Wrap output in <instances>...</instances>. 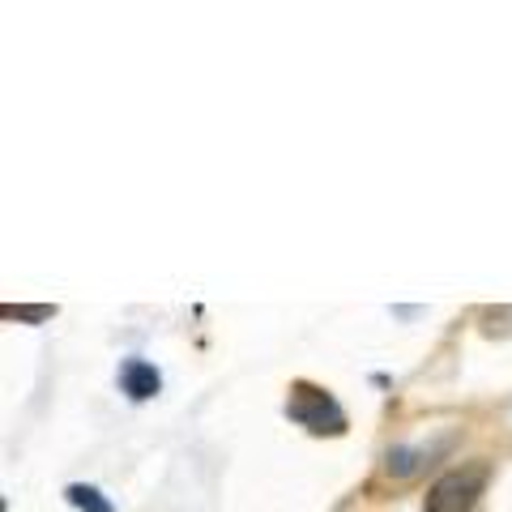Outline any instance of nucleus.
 I'll list each match as a JSON object with an SVG mask.
<instances>
[{"instance_id":"1","label":"nucleus","mask_w":512,"mask_h":512,"mask_svg":"<svg viewBox=\"0 0 512 512\" xmlns=\"http://www.w3.org/2000/svg\"><path fill=\"white\" fill-rule=\"evenodd\" d=\"M286 419H291L295 427H303L308 436H346V427H350L338 397H333L325 384H312V380H295L291 384Z\"/></svg>"},{"instance_id":"2","label":"nucleus","mask_w":512,"mask_h":512,"mask_svg":"<svg viewBox=\"0 0 512 512\" xmlns=\"http://www.w3.org/2000/svg\"><path fill=\"white\" fill-rule=\"evenodd\" d=\"M487 483H491V461H483V457L461 461V466L444 470L436 483L427 487L423 512H470L487 495Z\"/></svg>"},{"instance_id":"5","label":"nucleus","mask_w":512,"mask_h":512,"mask_svg":"<svg viewBox=\"0 0 512 512\" xmlns=\"http://www.w3.org/2000/svg\"><path fill=\"white\" fill-rule=\"evenodd\" d=\"M64 500H69L77 512H116V504H111L94 483H69L64 487Z\"/></svg>"},{"instance_id":"6","label":"nucleus","mask_w":512,"mask_h":512,"mask_svg":"<svg viewBox=\"0 0 512 512\" xmlns=\"http://www.w3.org/2000/svg\"><path fill=\"white\" fill-rule=\"evenodd\" d=\"M5 320H30V325H39V320H52L56 308H47V303H39V308H13V303H5Z\"/></svg>"},{"instance_id":"3","label":"nucleus","mask_w":512,"mask_h":512,"mask_svg":"<svg viewBox=\"0 0 512 512\" xmlns=\"http://www.w3.org/2000/svg\"><path fill=\"white\" fill-rule=\"evenodd\" d=\"M453 448V436H444V440H436V444H393L389 453H384V461H380V470L389 474V478H414V474H423L427 466H436V461Z\"/></svg>"},{"instance_id":"4","label":"nucleus","mask_w":512,"mask_h":512,"mask_svg":"<svg viewBox=\"0 0 512 512\" xmlns=\"http://www.w3.org/2000/svg\"><path fill=\"white\" fill-rule=\"evenodd\" d=\"M120 393L128 402H150L163 393V372L146 359H124L120 363Z\"/></svg>"}]
</instances>
